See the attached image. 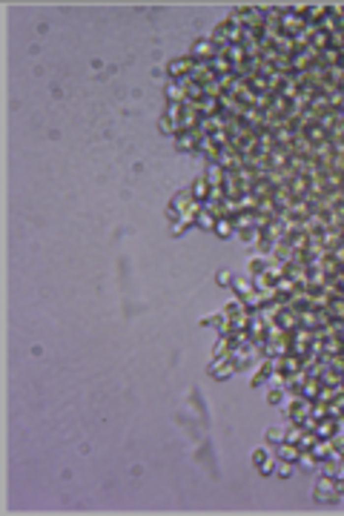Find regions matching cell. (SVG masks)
I'll use <instances>...</instances> for the list:
<instances>
[{"instance_id": "1", "label": "cell", "mask_w": 344, "mask_h": 516, "mask_svg": "<svg viewBox=\"0 0 344 516\" xmlns=\"http://www.w3.org/2000/svg\"><path fill=\"white\" fill-rule=\"evenodd\" d=\"M313 499L318 505H330V502H339V482L336 476H318L315 479V487H313Z\"/></svg>"}, {"instance_id": "2", "label": "cell", "mask_w": 344, "mask_h": 516, "mask_svg": "<svg viewBox=\"0 0 344 516\" xmlns=\"http://www.w3.org/2000/svg\"><path fill=\"white\" fill-rule=\"evenodd\" d=\"M232 373H235V364H232V362L227 364V359H224V356H218L213 364H210V376H213L215 382H224V379H229Z\"/></svg>"}, {"instance_id": "3", "label": "cell", "mask_w": 344, "mask_h": 516, "mask_svg": "<svg viewBox=\"0 0 344 516\" xmlns=\"http://www.w3.org/2000/svg\"><path fill=\"white\" fill-rule=\"evenodd\" d=\"M175 141H178V150H181V152H192V150H198L195 135H192V132H178V135H175Z\"/></svg>"}, {"instance_id": "4", "label": "cell", "mask_w": 344, "mask_h": 516, "mask_svg": "<svg viewBox=\"0 0 344 516\" xmlns=\"http://www.w3.org/2000/svg\"><path fill=\"white\" fill-rule=\"evenodd\" d=\"M195 224L201 227V230H215V215H210V210H207V207H201V210H198Z\"/></svg>"}, {"instance_id": "5", "label": "cell", "mask_w": 344, "mask_h": 516, "mask_svg": "<svg viewBox=\"0 0 344 516\" xmlns=\"http://www.w3.org/2000/svg\"><path fill=\"white\" fill-rule=\"evenodd\" d=\"M166 72H169V75H175V78H178L181 72H192V58H189V61H184V58L172 61V63L166 66Z\"/></svg>"}, {"instance_id": "6", "label": "cell", "mask_w": 344, "mask_h": 516, "mask_svg": "<svg viewBox=\"0 0 344 516\" xmlns=\"http://www.w3.org/2000/svg\"><path fill=\"white\" fill-rule=\"evenodd\" d=\"M293 473H295L293 462H287V459H276V476H279V479H290Z\"/></svg>"}, {"instance_id": "7", "label": "cell", "mask_w": 344, "mask_h": 516, "mask_svg": "<svg viewBox=\"0 0 344 516\" xmlns=\"http://www.w3.org/2000/svg\"><path fill=\"white\" fill-rule=\"evenodd\" d=\"M215 233H218V238H229V235H232V224H229L227 215L215 221Z\"/></svg>"}, {"instance_id": "8", "label": "cell", "mask_w": 344, "mask_h": 516, "mask_svg": "<svg viewBox=\"0 0 344 516\" xmlns=\"http://www.w3.org/2000/svg\"><path fill=\"white\" fill-rule=\"evenodd\" d=\"M287 439V430L284 427H270L267 430V445H281Z\"/></svg>"}, {"instance_id": "9", "label": "cell", "mask_w": 344, "mask_h": 516, "mask_svg": "<svg viewBox=\"0 0 344 516\" xmlns=\"http://www.w3.org/2000/svg\"><path fill=\"white\" fill-rule=\"evenodd\" d=\"M232 290L238 293V296H250L252 293V281H247V278H232Z\"/></svg>"}, {"instance_id": "10", "label": "cell", "mask_w": 344, "mask_h": 516, "mask_svg": "<svg viewBox=\"0 0 344 516\" xmlns=\"http://www.w3.org/2000/svg\"><path fill=\"white\" fill-rule=\"evenodd\" d=\"M298 465H301V470H315V456L310 450H301L298 453Z\"/></svg>"}, {"instance_id": "11", "label": "cell", "mask_w": 344, "mask_h": 516, "mask_svg": "<svg viewBox=\"0 0 344 516\" xmlns=\"http://www.w3.org/2000/svg\"><path fill=\"white\" fill-rule=\"evenodd\" d=\"M172 121H175V118H169V115H164L161 118V123H158V126H161V132H166V135H178V123H172Z\"/></svg>"}, {"instance_id": "12", "label": "cell", "mask_w": 344, "mask_h": 516, "mask_svg": "<svg viewBox=\"0 0 344 516\" xmlns=\"http://www.w3.org/2000/svg\"><path fill=\"white\" fill-rule=\"evenodd\" d=\"M281 401H284L281 387H270V393H267V404H281Z\"/></svg>"}, {"instance_id": "13", "label": "cell", "mask_w": 344, "mask_h": 516, "mask_svg": "<svg viewBox=\"0 0 344 516\" xmlns=\"http://www.w3.org/2000/svg\"><path fill=\"white\" fill-rule=\"evenodd\" d=\"M232 278H235L232 273H227V270H221V273L215 275V284H221V287H232Z\"/></svg>"}, {"instance_id": "14", "label": "cell", "mask_w": 344, "mask_h": 516, "mask_svg": "<svg viewBox=\"0 0 344 516\" xmlns=\"http://www.w3.org/2000/svg\"><path fill=\"white\" fill-rule=\"evenodd\" d=\"M258 473H261V476H273V473H276V459L261 462V465H258Z\"/></svg>"}, {"instance_id": "15", "label": "cell", "mask_w": 344, "mask_h": 516, "mask_svg": "<svg viewBox=\"0 0 344 516\" xmlns=\"http://www.w3.org/2000/svg\"><path fill=\"white\" fill-rule=\"evenodd\" d=\"M252 462H255V465H261V462H267V450H264V448L252 450Z\"/></svg>"}]
</instances>
